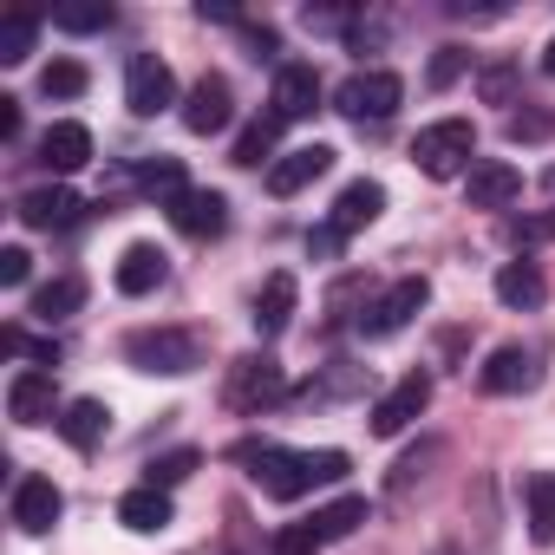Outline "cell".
<instances>
[{
  "instance_id": "6da1fadb",
  "label": "cell",
  "mask_w": 555,
  "mask_h": 555,
  "mask_svg": "<svg viewBox=\"0 0 555 555\" xmlns=\"http://www.w3.org/2000/svg\"><path fill=\"white\" fill-rule=\"evenodd\" d=\"M235 457L242 464H255L248 477L274 496V503H295V496H308L314 483H340L347 477V451H288V444H235Z\"/></svg>"
},
{
  "instance_id": "7a4b0ae2",
  "label": "cell",
  "mask_w": 555,
  "mask_h": 555,
  "mask_svg": "<svg viewBox=\"0 0 555 555\" xmlns=\"http://www.w3.org/2000/svg\"><path fill=\"white\" fill-rule=\"evenodd\" d=\"M125 360H131L138 373L183 379V373L203 366V347H196V334H183V327H138V334H125Z\"/></svg>"
},
{
  "instance_id": "3957f363",
  "label": "cell",
  "mask_w": 555,
  "mask_h": 555,
  "mask_svg": "<svg viewBox=\"0 0 555 555\" xmlns=\"http://www.w3.org/2000/svg\"><path fill=\"white\" fill-rule=\"evenodd\" d=\"M470 157H477V131L470 118H438L412 138V164L425 177H470Z\"/></svg>"
},
{
  "instance_id": "277c9868",
  "label": "cell",
  "mask_w": 555,
  "mask_h": 555,
  "mask_svg": "<svg viewBox=\"0 0 555 555\" xmlns=\"http://www.w3.org/2000/svg\"><path fill=\"white\" fill-rule=\"evenodd\" d=\"M360 522H366V496H340V503L314 509L308 522H288L282 535H274V555H314V548H327V542H347Z\"/></svg>"
},
{
  "instance_id": "5b68a950",
  "label": "cell",
  "mask_w": 555,
  "mask_h": 555,
  "mask_svg": "<svg viewBox=\"0 0 555 555\" xmlns=\"http://www.w3.org/2000/svg\"><path fill=\"white\" fill-rule=\"evenodd\" d=\"M399 99H405L399 73L366 66V73H353V79L334 92V112H340V118H353V125H386V118L399 112Z\"/></svg>"
},
{
  "instance_id": "8992f818",
  "label": "cell",
  "mask_w": 555,
  "mask_h": 555,
  "mask_svg": "<svg viewBox=\"0 0 555 555\" xmlns=\"http://www.w3.org/2000/svg\"><path fill=\"white\" fill-rule=\"evenodd\" d=\"M425 301H431V282H425V274H399V282L360 314V334H366V340H392V334H405V327L418 321Z\"/></svg>"
},
{
  "instance_id": "52a82bcc",
  "label": "cell",
  "mask_w": 555,
  "mask_h": 555,
  "mask_svg": "<svg viewBox=\"0 0 555 555\" xmlns=\"http://www.w3.org/2000/svg\"><path fill=\"white\" fill-rule=\"evenodd\" d=\"M222 399H229V412H261V405H274V399H288V373H282V360H268V353L235 360Z\"/></svg>"
},
{
  "instance_id": "ba28073f",
  "label": "cell",
  "mask_w": 555,
  "mask_h": 555,
  "mask_svg": "<svg viewBox=\"0 0 555 555\" xmlns=\"http://www.w3.org/2000/svg\"><path fill=\"white\" fill-rule=\"evenodd\" d=\"M125 105H131L138 118L170 112V105H177V73H170V60H157V53H131V66H125Z\"/></svg>"
},
{
  "instance_id": "9c48e42d",
  "label": "cell",
  "mask_w": 555,
  "mask_h": 555,
  "mask_svg": "<svg viewBox=\"0 0 555 555\" xmlns=\"http://www.w3.org/2000/svg\"><path fill=\"white\" fill-rule=\"evenodd\" d=\"M274 118L282 125H301V118H314L321 112V73L308 66V60H282L274 66Z\"/></svg>"
},
{
  "instance_id": "30bf717a",
  "label": "cell",
  "mask_w": 555,
  "mask_h": 555,
  "mask_svg": "<svg viewBox=\"0 0 555 555\" xmlns=\"http://www.w3.org/2000/svg\"><path fill=\"white\" fill-rule=\"evenodd\" d=\"M425 405H431V373L418 366V373H405L392 392H379V405H373V438H399Z\"/></svg>"
},
{
  "instance_id": "8fae6325",
  "label": "cell",
  "mask_w": 555,
  "mask_h": 555,
  "mask_svg": "<svg viewBox=\"0 0 555 555\" xmlns=\"http://www.w3.org/2000/svg\"><path fill=\"white\" fill-rule=\"evenodd\" d=\"M542 379V360L529 353V347H496L483 366H477V386L490 392V399H516V392H529Z\"/></svg>"
},
{
  "instance_id": "7c38bea8",
  "label": "cell",
  "mask_w": 555,
  "mask_h": 555,
  "mask_svg": "<svg viewBox=\"0 0 555 555\" xmlns=\"http://www.w3.org/2000/svg\"><path fill=\"white\" fill-rule=\"evenodd\" d=\"M334 170V144H301V151H282L268 164V190L274 196H301L308 183H321Z\"/></svg>"
},
{
  "instance_id": "4fadbf2b",
  "label": "cell",
  "mask_w": 555,
  "mask_h": 555,
  "mask_svg": "<svg viewBox=\"0 0 555 555\" xmlns=\"http://www.w3.org/2000/svg\"><path fill=\"white\" fill-rule=\"evenodd\" d=\"M464 190H470V209H509L522 196V170L503 164V157H477L470 177H464Z\"/></svg>"
},
{
  "instance_id": "5bb4252c",
  "label": "cell",
  "mask_w": 555,
  "mask_h": 555,
  "mask_svg": "<svg viewBox=\"0 0 555 555\" xmlns=\"http://www.w3.org/2000/svg\"><path fill=\"white\" fill-rule=\"evenodd\" d=\"M379 209H386V183H373V177H353V183L334 196V216H327V229L347 242V235H360L366 222H379Z\"/></svg>"
},
{
  "instance_id": "9a60e30c",
  "label": "cell",
  "mask_w": 555,
  "mask_h": 555,
  "mask_svg": "<svg viewBox=\"0 0 555 555\" xmlns=\"http://www.w3.org/2000/svg\"><path fill=\"white\" fill-rule=\"evenodd\" d=\"M60 509H66V496H60L53 477H21L14 483V522H21V535H47L60 522Z\"/></svg>"
},
{
  "instance_id": "2e32d148",
  "label": "cell",
  "mask_w": 555,
  "mask_h": 555,
  "mask_svg": "<svg viewBox=\"0 0 555 555\" xmlns=\"http://www.w3.org/2000/svg\"><path fill=\"white\" fill-rule=\"evenodd\" d=\"M164 274H170V261H164V248L157 242H131L125 255H118V295H131V301H144V295H157L164 288Z\"/></svg>"
},
{
  "instance_id": "e0dca14e",
  "label": "cell",
  "mask_w": 555,
  "mask_h": 555,
  "mask_svg": "<svg viewBox=\"0 0 555 555\" xmlns=\"http://www.w3.org/2000/svg\"><path fill=\"white\" fill-rule=\"evenodd\" d=\"M235 118V99H229V79H196L190 86V99H183V131H196V138H209V131H222Z\"/></svg>"
},
{
  "instance_id": "ac0fdd59",
  "label": "cell",
  "mask_w": 555,
  "mask_h": 555,
  "mask_svg": "<svg viewBox=\"0 0 555 555\" xmlns=\"http://www.w3.org/2000/svg\"><path fill=\"white\" fill-rule=\"evenodd\" d=\"M53 405H60V392H53V373H47V366L14 373V386H8V418H14V425H47Z\"/></svg>"
},
{
  "instance_id": "d6986e66",
  "label": "cell",
  "mask_w": 555,
  "mask_h": 555,
  "mask_svg": "<svg viewBox=\"0 0 555 555\" xmlns=\"http://www.w3.org/2000/svg\"><path fill=\"white\" fill-rule=\"evenodd\" d=\"M295 301H301L295 274H288V268H274L268 282H261V295H255V334H261V340H274V334L295 321Z\"/></svg>"
},
{
  "instance_id": "ffe728a7",
  "label": "cell",
  "mask_w": 555,
  "mask_h": 555,
  "mask_svg": "<svg viewBox=\"0 0 555 555\" xmlns=\"http://www.w3.org/2000/svg\"><path fill=\"white\" fill-rule=\"evenodd\" d=\"M40 164L47 170H86L92 164V131L79 125V118H60V125H47V138H40Z\"/></svg>"
},
{
  "instance_id": "44dd1931",
  "label": "cell",
  "mask_w": 555,
  "mask_h": 555,
  "mask_svg": "<svg viewBox=\"0 0 555 555\" xmlns=\"http://www.w3.org/2000/svg\"><path fill=\"white\" fill-rule=\"evenodd\" d=\"M170 222H177L183 235L209 242V235H222V229H229V203H222L216 190H183V196L170 203Z\"/></svg>"
},
{
  "instance_id": "7402d4cb",
  "label": "cell",
  "mask_w": 555,
  "mask_h": 555,
  "mask_svg": "<svg viewBox=\"0 0 555 555\" xmlns=\"http://www.w3.org/2000/svg\"><path fill=\"white\" fill-rule=\"evenodd\" d=\"M79 209H86V203H79L66 183H47V190H27V196H21V222H27V229H73Z\"/></svg>"
},
{
  "instance_id": "603a6c76",
  "label": "cell",
  "mask_w": 555,
  "mask_h": 555,
  "mask_svg": "<svg viewBox=\"0 0 555 555\" xmlns=\"http://www.w3.org/2000/svg\"><path fill=\"white\" fill-rule=\"evenodd\" d=\"M170 490H157V483H138V490H125L118 496V522L131 529V535H157V529H170Z\"/></svg>"
},
{
  "instance_id": "cb8c5ba5",
  "label": "cell",
  "mask_w": 555,
  "mask_h": 555,
  "mask_svg": "<svg viewBox=\"0 0 555 555\" xmlns=\"http://www.w3.org/2000/svg\"><path fill=\"white\" fill-rule=\"evenodd\" d=\"M496 301H503V308H516V314L542 308V301H548L542 268H535V261H503V268H496Z\"/></svg>"
},
{
  "instance_id": "d4e9b609",
  "label": "cell",
  "mask_w": 555,
  "mask_h": 555,
  "mask_svg": "<svg viewBox=\"0 0 555 555\" xmlns=\"http://www.w3.org/2000/svg\"><path fill=\"white\" fill-rule=\"evenodd\" d=\"M86 308V282H79V274H53V282H40L34 288V301H27V314L34 321H66V314H79Z\"/></svg>"
},
{
  "instance_id": "484cf974",
  "label": "cell",
  "mask_w": 555,
  "mask_h": 555,
  "mask_svg": "<svg viewBox=\"0 0 555 555\" xmlns=\"http://www.w3.org/2000/svg\"><path fill=\"white\" fill-rule=\"evenodd\" d=\"M105 425H112L105 399H73V405H66V418H60V431H66V444H73V451H99Z\"/></svg>"
},
{
  "instance_id": "4316f807",
  "label": "cell",
  "mask_w": 555,
  "mask_h": 555,
  "mask_svg": "<svg viewBox=\"0 0 555 555\" xmlns=\"http://www.w3.org/2000/svg\"><path fill=\"white\" fill-rule=\"evenodd\" d=\"M522 503H529V535L535 542H555V470H535L522 483Z\"/></svg>"
},
{
  "instance_id": "83f0119b",
  "label": "cell",
  "mask_w": 555,
  "mask_h": 555,
  "mask_svg": "<svg viewBox=\"0 0 555 555\" xmlns=\"http://www.w3.org/2000/svg\"><path fill=\"white\" fill-rule=\"evenodd\" d=\"M274 138H282V118H274V112H268V118H255V125L235 138V164H242V170L274 164Z\"/></svg>"
},
{
  "instance_id": "f1b7e54d",
  "label": "cell",
  "mask_w": 555,
  "mask_h": 555,
  "mask_svg": "<svg viewBox=\"0 0 555 555\" xmlns=\"http://www.w3.org/2000/svg\"><path fill=\"white\" fill-rule=\"evenodd\" d=\"M34 40H40V21H27V14L0 21V66H21L34 53Z\"/></svg>"
},
{
  "instance_id": "f546056e",
  "label": "cell",
  "mask_w": 555,
  "mask_h": 555,
  "mask_svg": "<svg viewBox=\"0 0 555 555\" xmlns=\"http://www.w3.org/2000/svg\"><path fill=\"white\" fill-rule=\"evenodd\" d=\"M138 183H144L151 196H164V209H170V203H177V196L190 190V183H183V164H177V157H157V164H144V170H138Z\"/></svg>"
},
{
  "instance_id": "4dcf8cb0",
  "label": "cell",
  "mask_w": 555,
  "mask_h": 555,
  "mask_svg": "<svg viewBox=\"0 0 555 555\" xmlns=\"http://www.w3.org/2000/svg\"><path fill=\"white\" fill-rule=\"evenodd\" d=\"M40 92H47V99H79V92H86V66H79V60H53V66L40 73Z\"/></svg>"
},
{
  "instance_id": "1f68e13d",
  "label": "cell",
  "mask_w": 555,
  "mask_h": 555,
  "mask_svg": "<svg viewBox=\"0 0 555 555\" xmlns=\"http://www.w3.org/2000/svg\"><path fill=\"white\" fill-rule=\"evenodd\" d=\"M53 27H60V34H105V27H112V8H60Z\"/></svg>"
},
{
  "instance_id": "d6a6232c",
  "label": "cell",
  "mask_w": 555,
  "mask_h": 555,
  "mask_svg": "<svg viewBox=\"0 0 555 555\" xmlns=\"http://www.w3.org/2000/svg\"><path fill=\"white\" fill-rule=\"evenodd\" d=\"M503 131H509V144H542V138L555 131V118L529 105V112H509V125H503Z\"/></svg>"
},
{
  "instance_id": "836d02e7",
  "label": "cell",
  "mask_w": 555,
  "mask_h": 555,
  "mask_svg": "<svg viewBox=\"0 0 555 555\" xmlns=\"http://www.w3.org/2000/svg\"><path fill=\"white\" fill-rule=\"evenodd\" d=\"M190 470H196V451H170V457H157V464H151V477H144V483L170 490V483H183Z\"/></svg>"
},
{
  "instance_id": "e575fe53",
  "label": "cell",
  "mask_w": 555,
  "mask_h": 555,
  "mask_svg": "<svg viewBox=\"0 0 555 555\" xmlns=\"http://www.w3.org/2000/svg\"><path fill=\"white\" fill-rule=\"evenodd\" d=\"M464 73H470V53H457V47H444V53L431 60V86H438V92H444V86H457Z\"/></svg>"
},
{
  "instance_id": "d590c367",
  "label": "cell",
  "mask_w": 555,
  "mask_h": 555,
  "mask_svg": "<svg viewBox=\"0 0 555 555\" xmlns=\"http://www.w3.org/2000/svg\"><path fill=\"white\" fill-rule=\"evenodd\" d=\"M27 274H34V255H27L21 242H14V248H0V282H8V288H21Z\"/></svg>"
},
{
  "instance_id": "8d00e7d4",
  "label": "cell",
  "mask_w": 555,
  "mask_h": 555,
  "mask_svg": "<svg viewBox=\"0 0 555 555\" xmlns=\"http://www.w3.org/2000/svg\"><path fill=\"white\" fill-rule=\"evenodd\" d=\"M509 92H516V66H490L483 73V99L490 105H509Z\"/></svg>"
},
{
  "instance_id": "74e56055",
  "label": "cell",
  "mask_w": 555,
  "mask_h": 555,
  "mask_svg": "<svg viewBox=\"0 0 555 555\" xmlns=\"http://www.w3.org/2000/svg\"><path fill=\"white\" fill-rule=\"evenodd\" d=\"M0 138H21V99H0Z\"/></svg>"
},
{
  "instance_id": "f35d334b",
  "label": "cell",
  "mask_w": 555,
  "mask_h": 555,
  "mask_svg": "<svg viewBox=\"0 0 555 555\" xmlns=\"http://www.w3.org/2000/svg\"><path fill=\"white\" fill-rule=\"evenodd\" d=\"M340 248V235L334 229H321V235H308V255H334Z\"/></svg>"
},
{
  "instance_id": "ab89813d",
  "label": "cell",
  "mask_w": 555,
  "mask_h": 555,
  "mask_svg": "<svg viewBox=\"0 0 555 555\" xmlns=\"http://www.w3.org/2000/svg\"><path fill=\"white\" fill-rule=\"evenodd\" d=\"M542 73H548V79H555V40H548V47H542Z\"/></svg>"
},
{
  "instance_id": "60d3db41",
  "label": "cell",
  "mask_w": 555,
  "mask_h": 555,
  "mask_svg": "<svg viewBox=\"0 0 555 555\" xmlns=\"http://www.w3.org/2000/svg\"><path fill=\"white\" fill-rule=\"evenodd\" d=\"M542 229H548V235H555V209H548V222H542Z\"/></svg>"
},
{
  "instance_id": "b9f144b4",
  "label": "cell",
  "mask_w": 555,
  "mask_h": 555,
  "mask_svg": "<svg viewBox=\"0 0 555 555\" xmlns=\"http://www.w3.org/2000/svg\"><path fill=\"white\" fill-rule=\"evenodd\" d=\"M431 555H457V548H431Z\"/></svg>"
}]
</instances>
